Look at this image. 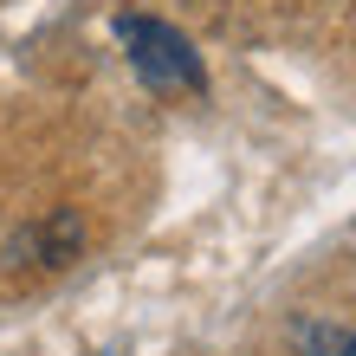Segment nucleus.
<instances>
[{"mask_svg": "<svg viewBox=\"0 0 356 356\" xmlns=\"http://www.w3.org/2000/svg\"><path fill=\"white\" fill-rule=\"evenodd\" d=\"M117 39H123V52H130V65H136V78H143L149 91H162V97H175V91L201 97V91H207V65H201V52L188 46V39L169 26V19L117 13Z\"/></svg>", "mask_w": 356, "mask_h": 356, "instance_id": "nucleus-1", "label": "nucleus"}]
</instances>
